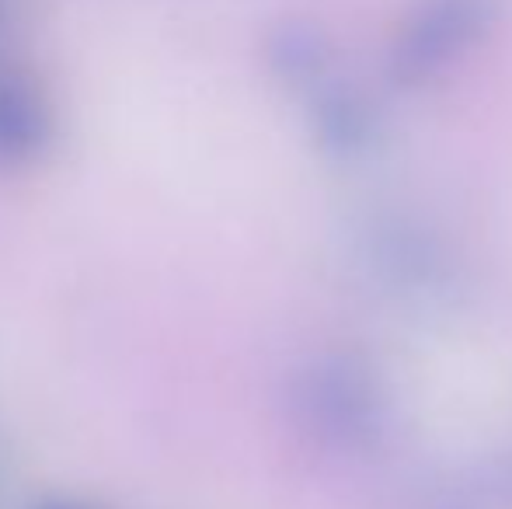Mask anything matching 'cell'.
<instances>
[{
  "label": "cell",
  "instance_id": "cell-1",
  "mask_svg": "<svg viewBox=\"0 0 512 509\" xmlns=\"http://www.w3.org/2000/svg\"><path fill=\"white\" fill-rule=\"evenodd\" d=\"M39 509H84V506H74V503H46V506H39Z\"/></svg>",
  "mask_w": 512,
  "mask_h": 509
}]
</instances>
